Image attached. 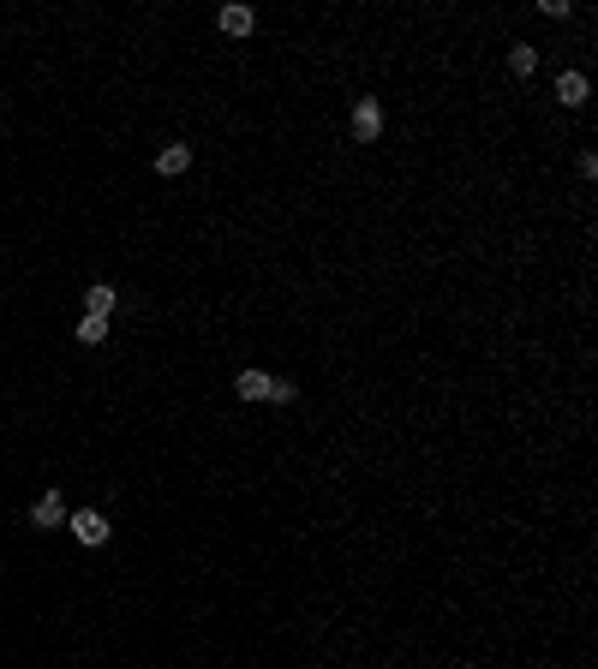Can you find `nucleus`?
<instances>
[{"mask_svg":"<svg viewBox=\"0 0 598 669\" xmlns=\"http://www.w3.org/2000/svg\"><path fill=\"white\" fill-rule=\"evenodd\" d=\"M66 532H72V538H79L84 550H96V544H108V514H96V508H79V514H66Z\"/></svg>","mask_w":598,"mask_h":669,"instance_id":"obj_1","label":"nucleus"},{"mask_svg":"<svg viewBox=\"0 0 598 669\" xmlns=\"http://www.w3.org/2000/svg\"><path fill=\"white\" fill-rule=\"evenodd\" d=\"M216 24H221V37H252L258 12H252V6H239V0H228V6L216 12Z\"/></svg>","mask_w":598,"mask_h":669,"instance_id":"obj_2","label":"nucleus"},{"mask_svg":"<svg viewBox=\"0 0 598 669\" xmlns=\"http://www.w3.org/2000/svg\"><path fill=\"white\" fill-rule=\"evenodd\" d=\"M30 526H37V532H54V526H66V502H60V491L37 496V508H30Z\"/></svg>","mask_w":598,"mask_h":669,"instance_id":"obj_3","label":"nucleus"},{"mask_svg":"<svg viewBox=\"0 0 598 669\" xmlns=\"http://www.w3.org/2000/svg\"><path fill=\"white\" fill-rule=\"evenodd\" d=\"M378 132H383V108L365 96V102L353 108V138H359V144H378Z\"/></svg>","mask_w":598,"mask_h":669,"instance_id":"obj_4","label":"nucleus"},{"mask_svg":"<svg viewBox=\"0 0 598 669\" xmlns=\"http://www.w3.org/2000/svg\"><path fill=\"white\" fill-rule=\"evenodd\" d=\"M192 168V144H162V156H156V174L162 179H179Z\"/></svg>","mask_w":598,"mask_h":669,"instance_id":"obj_5","label":"nucleus"},{"mask_svg":"<svg viewBox=\"0 0 598 669\" xmlns=\"http://www.w3.org/2000/svg\"><path fill=\"white\" fill-rule=\"evenodd\" d=\"M270 389H276V376H270V371H239V376H234V394H239V401H270Z\"/></svg>","mask_w":598,"mask_h":669,"instance_id":"obj_6","label":"nucleus"},{"mask_svg":"<svg viewBox=\"0 0 598 669\" xmlns=\"http://www.w3.org/2000/svg\"><path fill=\"white\" fill-rule=\"evenodd\" d=\"M114 305H120V287H108V281L84 287V317H114Z\"/></svg>","mask_w":598,"mask_h":669,"instance_id":"obj_7","label":"nucleus"},{"mask_svg":"<svg viewBox=\"0 0 598 669\" xmlns=\"http://www.w3.org/2000/svg\"><path fill=\"white\" fill-rule=\"evenodd\" d=\"M557 102L562 108H580V102H586V72H562L557 78Z\"/></svg>","mask_w":598,"mask_h":669,"instance_id":"obj_8","label":"nucleus"},{"mask_svg":"<svg viewBox=\"0 0 598 669\" xmlns=\"http://www.w3.org/2000/svg\"><path fill=\"white\" fill-rule=\"evenodd\" d=\"M533 66H538V48H527V42H515V48H509V72H515V78H527Z\"/></svg>","mask_w":598,"mask_h":669,"instance_id":"obj_9","label":"nucleus"},{"mask_svg":"<svg viewBox=\"0 0 598 669\" xmlns=\"http://www.w3.org/2000/svg\"><path fill=\"white\" fill-rule=\"evenodd\" d=\"M79 341L84 347H102L108 341V317H79Z\"/></svg>","mask_w":598,"mask_h":669,"instance_id":"obj_10","label":"nucleus"},{"mask_svg":"<svg viewBox=\"0 0 598 669\" xmlns=\"http://www.w3.org/2000/svg\"><path fill=\"white\" fill-rule=\"evenodd\" d=\"M270 401H281V407H287V401H299V383H281V376H276V389H270Z\"/></svg>","mask_w":598,"mask_h":669,"instance_id":"obj_11","label":"nucleus"}]
</instances>
